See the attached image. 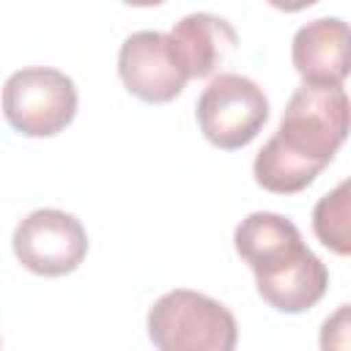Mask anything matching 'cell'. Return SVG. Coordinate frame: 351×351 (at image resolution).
I'll return each mask as SVG.
<instances>
[{
  "instance_id": "cell-5",
  "label": "cell",
  "mask_w": 351,
  "mask_h": 351,
  "mask_svg": "<svg viewBox=\"0 0 351 351\" xmlns=\"http://www.w3.org/2000/svg\"><path fill=\"white\" fill-rule=\"evenodd\" d=\"M16 261L41 277H63L74 271L88 252V233L74 214L60 208L30 211L14 230Z\"/></svg>"
},
{
  "instance_id": "cell-2",
  "label": "cell",
  "mask_w": 351,
  "mask_h": 351,
  "mask_svg": "<svg viewBox=\"0 0 351 351\" xmlns=\"http://www.w3.org/2000/svg\"><path fill=\"white\" fill-rule=\"evenodd\" d=\"M148 337L162 351H230L239 329L233 313L217 299L176 288L148 310Z\"/></svg>"
},
{
  "instance_id": "cell-11",
  "label": "cell",
  "mask_w": 351,
  "mask_h": 351,
  "mask_svg": "<svg viewBox=\"0 0 351 351\" xmlns=\"http://www.w3.org/2000/svg\"><path fill=\"white\" fill-rule=\"evenodd\" d=\"M313 230L324 247L337 255L351 252V219H348V181H340L313 208Z\"/></svg>"
},
{
  "instance_id": "cell-13",
  "label": "cell",
  "mask_w": 351,
  "mask_h": 351,
  "mask_svg": "<svg viewBox=\"0 0 351 351\" xmlns=\"http://www.w3.org/2000/svg\"><path fill=\"white\" fill-rule=\"evenodd\" d=\"M126 5H137V8H148V5H159L165 0H123Z\"/></svg>"
},
{
  "instance_id": "cell-1",
  "label": "cell",
  "mask_w": 351,
  "mask_h": 351,
  "mask_svg": "<svg viewBox=\"0 0 351 351\" xmlns=\"http://www.w3.org/2000/svg\"><path fill=\"white\" fill-rule=\"evenodd\" d=\"M348 134V93L343 85L302 82L288 99L277 132L252 162L255 181L274 195L307 189L332 162Z\"/></svg>"
},
{
  "instance_id": "cell-10",
  "label": "cell",
  "mask_w": 351,
  "mask_h": 351,
  "mask_svg": "<svg viewBox=\"0 0 351 351\" xmlns=\"http://www.w3.org/2000/svg\"><path fill=\"white\" fill-rule=\"evenodd\" d=\"M261 299L280 313H304L318 304L329 288V271L315 252H304L285 269L255 277Z\"/></svg>"
},
{
  "instance_id": "cell-6",
  "label": "cell",
  "mask_w": 351,
  "mask_h": 351,
  "mask_svg": "<svg viewBox=\"0 0 351 351\" xmlns=\"http://www.w3.org/2000/svg\"><path fill=\"white\" fill-rule=\"evenodd\" d=\"M118 74L126 90L148 104L176 99L189 80L173 38L159 30H137L121 44Z\"/></svg>"
},
{
  "instance_id": "cell-9",
  "label": "cell",
  "mask_w": 351,
  "mask_h": 351,
  "mask_svg": "<svg viewBox=\"0 0 351 351\" xmlns=\"http://www.w3.org/2000/svg\"><path fill=\"white\" fill-rule=\"evenodd\" d=\"M167 36L173 38L176 52L189 77H211L239 49V36L233 25L206 11L186 14L173 25Z\"/></svg>"
},
{
  "instance_id": "cell-4",
  "label": "cell",
  "mask_w": 351,
  "mask_h": 351,
  "mask_svg": "<svg viewBox=\"0 0 351 351\" xmlns=\"http://www.w3.org/2000/svg\"><path fill=\"white\" fill-rule=\"evenodd\" d=\"M269 118V99L258 82L241 74H217L197 99V123L206 140L222 151L244 148Z\"/></svg>"
},
{
  "instance_id": "cell-7",
  "label": "cell",
  "mask_w": 351,
  "mask_h": 351,
  "mask_svg": "<svg viewBox=\"0 0 351 351\" xmlns=\"http://www.w3.org/2000/svg\"><path fill=\"white\" fill-rule=\"evenodd\" d=\"M233 244L255 277L274 274L307 252L299 228L274 211H252L244 217L233 233Z\"/></svg>"
},
{
  "instance_id": "cell-8",
  "label": "cell",
  "mask_w": 351,
  "mask_h": 351,
  "mask_svg": "<svg viewBox=\"0 0 351 351\" xmlns=\"http://www.w3.org/2000/svg\"><path fill=\"white\" fill-rule=\"evenodd\" d=\"M293 69L313 85H343L348 77V25L321 16L302 25L291 44Z\"/></svg>"
},
{
  "instance_id": "cell-3",
  "label": "cell",
  "mask_w": 351,
  "mask_h": 351,
  "mask_svg": "<svg viewBox=\"0 0 351 351\" xmlns=\"http://www.w3.org/2000/svg\"><path fill=\"white\" fill-rule=\"evenodd\" d=\"M3 112L19 134L52 137L71 123L77 112V88L71 77L58 69H19L3 85Z\"/></svg>"
},
{
  "instance_id": "cell-12",
  "label": "cell",
  "mask_w": 351,
  "mask_h": 351,
  "mask_svg": "<svg viewBox=\"0 0 351 351\" xmlns=\"http://www.w3.org/2000/svg\"><path fill=\"white\" fill-rule=\"evenodd\" d=\"M266 3L274 5V8H280V11H302V8L315 5L318 0H266Z\"/></svg>"
}]
</instances>
